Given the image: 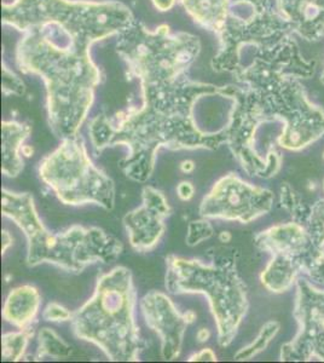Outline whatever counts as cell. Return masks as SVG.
Here are the masks:
<instances>
[{"label": "cell", "instance_id": "1", "mask_svg": "<svg viewBox=\"0 0 324 363\" xmlns=\"http://www.w3.org/2000/svg\"><path fill=\"white\" fill-rule=\"evenodd\" d=\"M142 87V106L109 116L99 114L89 125L94 153L123 145L128 155L119 161L121 171L132 181H148L160 149L216 150L225 145L224 128L203 131L196 124L194 109L206 96L222 95L224 87L179 79L172 84Z\"/></svg>", "mask_w": 324, "mask_h": 363}, {"label": "cell", "instance_id": "2", "mask_svg": "<svg viewBox=\"0 0 324 363\" xmlns=\"http://www.w3.org/2000/svg\"><path fill=\"white\" fill-rule=\"evenodd\" d=\"M16 61L23 73L39 75L45 84L48 118L55 136L61 140L78 136L101 83L90 49L58 46L44 27H37L23 33Z\"/></svg>", "mask_w": 324, "mask_h": 363}, {"label": "cell", "instance_id": "3", "mask_svg": "<svg viewBox=\"0 0 324 363\" xmlns=\"http://www.w3.org/2000/svg\"><path fill=\"white\" fill-rule=\"evenodd\" d=\"M1 212L11 219L27 240L29 267L55 265L69 272H82L96 263H111L123 253L121 241L97 227L72 225L54 233L46 229L28 193L1 190Z\"/></svg>", "mask_w": 324, "mask_h": 363}, {"label": "cell", "instance_id": "4", "mask_svg": "<svg viewBox=\"0 0 324 363\" xmlns=\"http://www.w3.org/2000/svg\"><path fill=\"white\" fill-rule=\"evenodd\" d=\"M135 294L132 274L116 267L97 277L92 297L73 313L75 337L95 344L113 362H138L147 342L135 318Z\"/></svg>", "mask_w": 324, "mask_h": 363}, {"label": "cell", "instance_id": "5", "mask_svg": "<svg viewBox=\"0 0 324 363\" xmlns=\"http://www.w3.org/2000/svg\"><path fill=\"white\" fill-rule=\"evenodd\" d=\"M135 17L118 1L86 0H15L3 5V23L25 33L41 26H52L66 34L73 45L90 49L130 27Z\"/></svg>", "mask_w": 324, "mask_h": 363}, {"label": "cell", "instance_id": "6", "mask_svg": "<svg viewBox=\"0 0 324 363\" xmlns=\"http://www.w3.org/2000/svg\"><path fill=\"white\" fill-rule=\"evenodd\" d=\"M164 286L172 294H203L216 321L218 342L229 347L250 308L247 287L234 259L203 263L169 255L166 257Z\"/></svg>", "mask_w": 324, "mask_h": 363}, {"label": "cell", "instance_id": "7", "mask_svg": "<svg viewBox=\"0 0 324 363\" xmlns=\"http://www.w3.org/2000/svg\"><path fill=\"white\" fill-rule=\"evenodd\" d=\"M119 37L118 54L140 86L166 85L184 78L201 49L199 38L172 34L166 25L149 30L135 21Z\"/></svg>", "mask_w": 324, "mask_h": 363}, {"label": "cell", "instance_id": "8", "mask_svg": "<svg viewBox=\"0 0 324 363\" xmlns=\"http://www.w3.org/2000/svg\"><path fill=\"white\" fill-rule=\"evenodd\" d=\"M38 171L41 181L65 205L114 207V182L92 162L82 137L62 140L54 152L41 159Z\"/></svg>", "mask_w": 324, "mask_h": 363}, {"label": "cell", "instance_id": "9", "mask_svg": "<svg viewBox=\"0 0 324 363\" xmlns=\"http://www.w3.org/2000/svg\"><path fill=\"white\" fill-rule=\"evenodd\" d=\"M296 79L288 77L258 92L245 89L272 121L279 120L284 124L277 143L293 152L305 149L324 136V112L308 101Z\"/></svg>", "mask_w": 324, "mask_h": 363}, {"label": "cell", "instance_id": "10", "mask_svg": "<svg viewBox=\"0 0 324 363\" xmlns=\"http://www.w3.org/2000/svg\"><path fill=\"white\" fill-rule=\"evenodd\" d=\"M224 96L234 102L224 126L225 145L248 176L275 177L282 167V155L269 157L259 152L257 133L265 123H272L264 108L242 87L226 86Z\"/></svg>", "mask_w": 324, "mask_h": 363}, {"label": "cell", "instance_id": "11", "mask_svg": "<svg viewBox=\"0 0 324 363\" xmlns=\"http://www.w3.org/2000/svg\"><path fill=\"white\" fill-rule=\"evenodd\" d=\"M275 195L271 190L253 186L236 174L218 179L202 199L199 213L202 218L223 219L248 224L270 212Z\"/></svg>", "mask_w": 324, "mask_h": 363}, {"label": "cell", "instance_id": "12", "mask_svg": "<svg viewBox=\"0 0 324 363\" xmlns=\"http://www.w3.org/2000/svg\"><path fill=\"white\" fill-rule=\"evenodd\" d=\"M294 318L298 333L281 347L279 359L284 362L324 361V289H317L305 277L296 284Z\"/></svg>", "mask_w": 324, "mask_h": 363}, {"label": "cell", "instance_id": "13", "mask_svg": "<svg viewBox=\"0 0 324 363\" xmlns=\"http://www.w3.org/2000/svg\"><path fill=\"white\" fill-rule=\"evenodd\" d=\"M255 244L271 256L291 258L301 274L324 286V247L317 244L303 224L293 220L274 225L257 234Z\"/></svg>", "mask_w": 324, "mask_h": 363}, {"label": "cell", "instance_id": "14", "mask_svg": "<svg viewBox=\"0 0 324 363\" xmlns=\"http://www.w3.org/2000/svg\"><path fill=\"white\" fill-rule=\"evenodd\" d=\"M147 326L155 332L161 340V357L164 361L178 359L181 352L186 328L195 322L197 315L193 310L181 314L167 294L150 291L140 303Z\"/></svg>", "mask_w": 324, "mask_h": 363}, {"label": "cell", "instance_id": "15", "mask_svg": "<svg viewBox=\"0 0 324 363\" xmlns=\"http://www.w3.org/2000/svg\"><path fill=\"white\" fill-rule=\"evenodd\" d=\"M171 213L172 208L164 193L154 186H144L142 205L123 217V225L132 247L138 252L154 250L166 230L164 219L169 218Z\"/></svg>", "mask_w": 324, "mask_h": 363}, {"label": "cell", "instance_id": "16", "mask_svg": "<svg viewBox=\"0 0 324 363\" xmlns=\"http://www.w3.org/2000/svg\"><path fill=\"white\" fill-rule=\"evenodd\" d=\"M281 16L308 42L324 37V0H277Z\"/></svg>", "mask_w": 324, "mask_h": 363}, {"label": "cell", "instance_id": "17", "mask_svg": "<svg viewBox=\"0 0 324 363\" xmlns=\"http://www.w3.org/2000/svg\"><path fill=\"white\" fill-rule=\"evenodd\" d=\"M40 306V294L34 286H18L11 289L6 297L3 318L18 330H25L33 325Z\"/></svg>", "mask_w": 324, "mask_h": 363}, {"label": "cell", "instance_id": "18", "mask_svg": "<svg viewBox=\"0 0 324 363\" xmlns=\"http://www.w3.org/2000/svg\"><path fill=\"white\" fill-rule=\"evenodd\" d=\"M32 133L29 125L18 121H3L1 124V172L9 178H15L23 169L21 150Z\"/></svg>", "mask_w": 324, "mask_h": 363}, {"label": "cell", "instance_id": "19", "mask_svg": "<svg viewBox=\"0 0 324 363\" xmlns=\"http://www.w3.org/2000/svg\"><path fill=\"white\" fill-rule=\"evenodd\" d=\"M194 21L213 33H222L229 17L231 0H181Z\"/></svg>", "mask_w": 324, "mask_h": 363}, {"label": "cell", "instance_id": "20", "mask_svg": "<svg viewBox=\"0 0 324 363\" xmlns=\"http://www.w3.org/2000/svg\"><path fill=\"white\" fill-rule=\"evenodd\" d=\"M299 274V268L291 258L275 255L262 272L260 280L267 291L274 294H284L296 286Z\"/></svg>", "mask_w": 324, "mask_h": 363}, {"label": "cell", "instance_id": "21", "mask_svg": "<svg viewBox=\"0 0 324 363\" xmlns=\"http://www.w3.org/2000/svg\"><path fill=\"white\" fill-rule=\"evenodd\" d=\"M73 354L72 347L65 342L60 335L51 328H43L38 335L37 354L34 361H41L46 356L54 359H66Z\"/></svg>", "mask_w": 324, "mask_h": 363}, {"label": "cell", "instance_id": "22", "mask_svg": "<svg viewBox=\"0 0 324 363\" xmlns=\"http://www.w3.org/2000/svg\"><path fill=\"white\" fill-rule=\"evenodd\" d=\"M33 326L20 330V332H10L1 337V357L3 361H21L25 356L29 340L33 338Z\"/></svg>", "mask_w": 324, "mask_h": 363}, {"label": "cell", "instance_id": "23", "mask_svg": "<svg viewBox=\"0 0 324 363\" xmlns=\"http://www.w3.org/2000/svg\"><path fill=\"white\" fill-rule=\"evenodd\" d=\"M281 325L279 322L272 320L269 321L262 327V330L259 332L258 337L255 339V342H250V345L242 347L241 350L236 352L234 356L235 361H248L253 359L255 356L259 355L260 352L267 350L269 344L272 342V339L275 338L279 332Z\"/></svg>", "mask_w": 324, "mask_h": 363}, {"label": "cell", "instance_id": "24", "mask_svg": "<svg viewBox=\"0 0 324 363\" xmlns=\"http://www.w3.org/2000/svg\"><path fill=\"white\" fill-rule=\"evenodd\" d=\"M281 206L291 216L293 220L304 225L308 219L310 205L306 203L301 195L289 183H284L281 186Z\"/></svg>", "mask_w": 324, "mask_h": 363}, {"label": "cell", "instance_id": "25", "mask_svg": "<svg viewBox=\"0 0 324 363\" xmlns=\"http://www.w3.org/2000/svg\"><path fill=\"white\" fill-rule=\"evenodd\" d=\"M313 240L324 247V199L310 206L308 219L304 224Z\"/></svg>", "mask_w": 324, "mask_h": 363}, {"label": "cell", "instance_id": "26", "mask_svg": "<svg viewBox=\"0 0 324 363\" xmlns=\"http://www.w3.org/2000/svg\"><path fill=\"white\" fill-rule=\"evenodd\" d=\"M214 235V229L212 224L205 219L193 220L188 225V234L185 238L186 245L190 247L201 244L206 240L211 239Z\"/></svg>", "mask_w": 324, "mask_h": 363}, {"label": "cell", "instance_id": "27", "mask_svg": "<svg viewBox=\"0 0 324 363\" xmlns=\"http://www.w3.org/2000/svg\"><path fill=\"white\" fill-rule=\"evenodd\" d=\"M72 315L73 313H70L69 310L55 301L50 303L49 306H46L45 310L43 311V318L49 322L70 321Z\"/></svg>", "mask_w": 324, "mask_h": 363}, {"label": "cell", "instance_id": "28", "mask_svg": "<svg viewBox=\"0 0 324 363\" xmlns=\"http://www.w3.org/2000/svg\"><path fill=\"white\" fill-rule=\"evenodd\" d=\"M177 194L181 201H190L195 194V186L189 181H183L177 186Z\"/></svg>", "mask_w": 324, "mask_h": 363}, {"label": "cell", "instance_id": "29", "mask_svg": "<svg viewBox=\"0 0 324 363\" xmlns=\"http://www.w3.org/2000/svg\"><path fill=\"white\" fill-rule=\"evenodd\" d=\"M217 355L212 349H202L201 351H199L196 354L190 356L189 362H206V361H211V362H216L217 361Z\"/></svg>", "mask_w": 324, "mask_h": 363}, {"label": "cell", "instance_id": "30", "mask_svg": "<svg viewBox=\"0 0 324 363\" xmlns=\"http://www.w3.org/2000/svg\"><path fill=\"white\" fill-rule=\"evenodd\" d=\"M13 244V238L8 230L1 231V255L4 256L9 248Z\"/></svg>", "mask_w": 324, "mask_h": 363}, {"label": "cell", "instance_id": "31", "mask_svg": "<svg viewBox=\"0 0 324 363\" xmlns=\"http://www.w3.org/2000/svg\"><path fill=\"white\" fill-rule=\"evenodd\" d=\"M152 1L159 11H169L177 3V0H152Z\"/></svg>", "mask_w": 324, "mask_h": 363}, {"label": "cell", "instance_id": "32", "mask_svg": "<svg viewBox=\"0 0 324 363\" xmlns=\"http://www.w3.org/2000/svg\"><path fill=\"white\" fill-rule=\"evenodd\" d=\"M211 332L210 330H207V328H201V330H199L197 332L196 338L197 342H205L210 339Z\"/></svg>", "mask_w": 324, "mask_h": 363}, {"label": "cell", "instance_id": "33", "mask_svg": "<svg viewBox=\"0 0 324 363\" xmlns=\"http://www.w3.org/2000/svg\"><path fill=\"white\" fill-rule=\"evenodd\" d=\"M181 172H184V174H191L195 169V162L191 160L183 161L181 164Z\"/></svg>", "mask_w": 324, "mask_h": 363}, {"label": "cell", "instance_id": "34", "mask_svg": "<svg viewBox=\"0 0 324 363\" xmlns=\"http://www.w3.org/2000/svg\"><path fill=\"white\" fill-rule=\"evenodd\" d=\"M219 240H220L222 242H229L230 240H231V235H230L229 231H223V233H220Z\"/></svg>", "mask_w": 324, "mask_h": 363}, {"label": "cell", "instance_id": "35", "mask_svg": "<svg viewBox=\"0 0 324 363\" xmlns=\"http://www.w3.org/2000/svg\"><path fill=\"white\" fill-rule=\"evenodd\" d=\"M22 153H23V155H26V157H30V155L33 154V149L30 148V147H27V145H25L23 149H22Z\"/></svg>", "mask_w": 324, "mask_h": 363}, {"label": "cell", "instance_id": "36", "mask_svg": "<svg viewBox=\"0 0 324 363\" xmlns=\"http://www.w3.org/2000/svg\"><path fill=\"white\" fill-rule=\"evenodd\" d=\"M320 80H322V83H324V73L323 75H322V78H320Z\"/></svg>", "mask_w": 324, "mask_h": 363}, {"label": "cell", "instance_id": "37", "mask_svg": "<svg viewBox=\"0 0 324 363\" xmlns=\"http://www.w3.org/2000/svg\"><path fill=\"white\" fill-rule=\"evenodd\" d=\"M323 189H324V182H323Z\"/></svg>", "mask_w": 324, "mask_h": 363}, {"label": "cell", "instance_id": "38", "mask_svg": "<svg viewBox=\"0 0 324 363\" xmlns=\"http://www.w3.org/2000/svg\"><path fill=\"white\" fill-rule=\"evenodd\" d=\"M323 157H324V153H323Z\"/></svg>", "mask_w": 324, "mask_h": 363}]
</instances>
